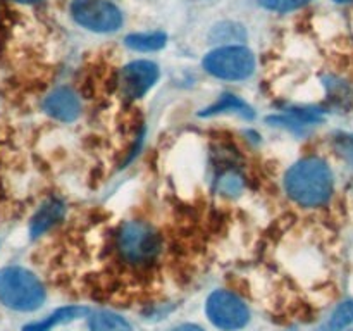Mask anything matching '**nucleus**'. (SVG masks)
Listing matches in <instances>:
<instances>
[{
	"label": "nucleus",
	"instance_id": "f3484780",
	"mask_svg": "<svg viewBox=\"0 0 353 331\" xmlns=\"http://www.w3.org/2000/svg\"><path fill=\"white\" fill-rule=\"evenodd\" d=\"M174 331H203L202 328L195 326V324H183V326H178Z\"/></svg>",
	"mask_w": 353,
	"mask_h": 331
},
{
	"label": "nucleus",
	"instance_id": "39448f33",
	"mask_svg": "<svg viewBox=\"0 0 353 331\" xmlns=\"http://www.w3.org/2000/svg\"><path fill=\"white\" fill-rule=\"evenodd\" d=\"M71 16L79 26L97 33H110L123 24V14L109 0H72Z\"/></svg>",
	"mask_w": 353,
	"mask_h": 331
},
{
	"label": "nucleus",
	"instance_id": "0eeeda50",
	"mask_svg": "<svg viewBox=\"0 0 353 331\" xmlns=\"http://www.w3.org/2000/svg\"><path fill=\"white\" fill-rule=\"evenodd\" d=\"M159 79V68L150 61H133L119 74V88L126 99L143 97Z\"/></svg>",
	"mask_w": 353,
	"mask_h": 331
},
{
	"label": "nucleus",
	"instance_id": "aec40b11",
	"mask_svg": "<svg viewBox=\"0 0 353 331\" xmlns=\"http://www.w3.org/2000/svg\"><path fill=\"white\" fill-rule=\"evenodd\" d=\"M327 331H331V330H327Z\"/></svg>",
	"mask_w": 353,
	"mask_h": 331
},
{
	"label": "nucleus",
	"instance_id": "7ed1b4c3",
	"mask_svg": "<svg viewBox=\"0 0 353 331\" xmlns=\"http://www.w3.org/2000/svg\"><path fill=\"white\" fill-rule=\"evenodd\" d=\"M121 257L133 265H143L154 261L161 248V240L154 228L140 221H130L117 234Z\"/></svg>",
	"mask_w": 353,
	"mask_h": 331
},
{
	"label": "nucleus",
	"instance_id": "9b49d317",
	"mask_svg": "<svg viewBox=\"0 0 353 331\" xmlns=\"http://www.w3.org/2000/svg\"><path fill=\"white\" fill-rule=\"evenodd\" d=\"M168 37L161 31H154V33H133L126 37V45L133 50L138 52H154L161 50L165 47Z\"/></svg>",
	"mask_w": 353,
	"mask_h": 331
},
{
	"label": "nucleus",
	"instance_id": "1a4fd4ad",
	"mask_svg": "<svg viewBox=\"0 0 353 331\" xmlns=\"http://www.w3.org/2000/svg\"><path fill=\"white\" fill-rule=\"evenodd\" d=\"M90 314L88 307L81 305H69V307H61V309L55 310L54 314H50L48 317H45L43 321H38V323L26 324L23 328V331H50L52 328L59 326V324L71 323V321L79 319V317H85Z\"/></svg>",
	"mask_w": 353,
	"mask_h": 331
},
{
	"label": "nucleus",
	"instance_id": "f03ea898",
	"mask_svg": "<svg viewBox=\"0 0 353 331\" xmlns=\"http://www.w3.org/2000/svg\"><path fill=\"white\" fill-rule=\"evenodd\" d=\"M45 290L40 279L23 268L0 271V302L14 310H34L43 303Z\"/></svg>",
	"mask_w": 353,
	"mask_h": 331
},
{
	"label": "nucleus",
	"instance_id": "a211bd4d",
	"mask_svg": "<svg viewBox=\"0 0 353 331\" xmlns=\"http://www.w3.org/2000/svg\"><path fill=\"white\" fill-rule=\"evenodd\" d=\"M17 2H24V3H33V2H38V0H17Z\"/></svg>",
	"mask_w": 353,
	"mask_h": 331
},
{
	"label": "nucleus",
	"instance_id": "9d476101",
	"mask_svg": "<svg viewBox=\"0 0 353 331\" xmlns=\"http://www.w3.org/2000/svg\"><path fill=\"white\" fill-rule=\"evenodd\" d=\"M64 216V203L59 202V200H48L47 203L40 207L37 214L31 219L30 233L31 237L37 238L40 234H43L45 231L50 230L54 224H57L59 221Z\"/></svg>",
	"mask_w": 353,
	"mask_h": 331
},
{
	"label": "nucleus",
	"instance_id": "20e7f679",
	"mask_svg": "<svg viewBox=\"0 0 353 331\" xmlns=\"http://www.w3.org/2000/svg\"><path fill=\"white\" fill-rule=\"evenodd\" d=\"M203 68L207 72L221 79H247L255 69V57L247 47L228 45L209 52L203 59Z\"/></svg>",
	"mask_w": 353,
	"mask_h": 331
},
{
	"label": "nucleus",
	"instance_id": "6ab92c4d",
	"mask_svg": "<svg viewBox=\"0 0 353 331\" xmlns=\"http://www.w3.org/2000/svg\"><path fill=\"white\" fill-rule=\"evenodd\" d=\"M334 2H338V3H347V2H353V0H334Z\"/></svg>",
	"mask_w": 353,
	"mask_h": 331
},
{
	"label": "nucleus",
	"instance_id": "f257e3e1",
	"mask_svg": "<svg viewBox=\"0 0 353 331\" xmlns=\"http://www.w3.org/2000/svg\"><path fill=\"white\" fill-rule=\"evenodd\" d=\"M286 193L303 207H319L333 193V172L317 157L302 159L285 176Z\"/></svg>",
	"mask_w": 353,
	"mask_h": 331
},
{
	"label": "nucleus",
	"instance_id": "423d86ee",
	"mask_svg": "<svg viewBox=\"0 0 353 331\" xmlns=\"http://www.w3.org/2000/svg\"><path fill=\"white\" fill-rule=\"evenodd\" d=\"M205 312L210 323L223 331L241 330L250 319V312L243 300L226 290H216L210 293L205 303Z\"/></svg>",
	"mask_w": 353,
	"mask_h": 331
},
{
	"label": "nucleus",
	"instance_id": "f8f14e48",
	"mask_svg": "<svg viewBox=\"0 0 353 331\" xmlns=\"http://www.w3.org/2000/svg\"><path fill=\"white\" fill-rule=\"evenodd\" d=\"M90 331H131V326L124 317L103 310L90 317Z\"/></svg>",
	"mask_w": 353,
	"mask_h": 331
},
{
	"label": "nucleus",
	"instance_id": "6e6552de",
	"mask_svg": "<svg viewBox=\"0 0 353 331\" xmlns=\"http://www.w3.org/2000/svg\"><path fill=\"white\" fill-rule=\"evenodd\" d=\"M43 109L48 116L57 121H74L81 112V103L78 95L71 88H57L45 99Z\"/></svg>",
	"mask_w": 353,
	"mask_h": 331
},
{
	"label": "nucleus",
	"instance_id": "2eb2a0df",
	"mask_svg": "<svg viewBox=\"0 0 353 331\" xmlns=\"http://www.w3.org/2000/svg\"><path fill=\"white\" fill-rule=\"evenodd\" d=\"M309 2L312 0H259L262 7H265L268 10H274V12H292V10L307 6Z\"/></svg>",
	"mask_w": 353,
	"mask_h": 331
},
{
	"label": "nucleus",
	"instance_id": "ddd939ff",
	"mask_svg": "<svg viewBox=\"0 0 353 331\" xmlns=\"http://www.w3.org/2000/svg\"><path fill=\"white\" fill-rule=\"evenodd\" d=\"M226 110H233V112L241 114V116H245V117L254 116V112H252L250 107H248L243 100L238 99V97H234V95H223L216 106L209 107V109H207L203 114H205V116H212V114L226 112Z\"/></svg>",
	"mask_w": 353,
	"mask_h": 331
},
{
	"label": "nucleus",
	"instance_id": "dca6fc26",
	"mask_svg": "<svg viewBox=\"0 0 353 331\" xmlns=\"http://www.w3.org/2000/svg\"><path fill=\"white\" fill-rule=\"evenodd\" d=\"M338 150L341 152V155H345L348 162L353 164V137L338 138Z\"/></svg>",
	"mask_w": 353,
	"mask_h": 331
},
{
	"label": "nucleus",
	"instance_id": "4468645a",
	"mask_svg": "<svg viewBox=\"0 0 353 331\" xmlns=\"http://www.w3.org/2000/svg\"><path fill=\"white\" fill-rule=\"evenodd\" d=\"M353 323V300L340 303L327 323V330L345 331Z\"/></svg>",
	"mask_w": 353,
	"mask_h": 331
}]
</instances>
